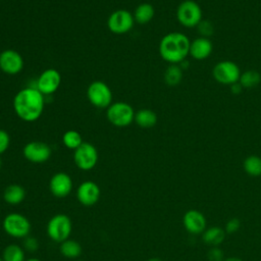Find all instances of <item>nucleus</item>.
<instances>
[{"label": "nucleus", "instance_id": "obj_1", "mask_svg": "<svg viewBox=\"0 0 261 261\" xmlns=\"http://www.w3.org/2000/svg\"><path fill=\"white\" fill-rule=\"evenodd\" d=\"M12 106L18 118L25 122H34L44 111L45 96L35 87H25L15 94Z\"/></svg>", "mask_w": 261, "mask_h": 261}, {"label": "nucleus", "instance_id": "obj_2", "mask_svg": "<svg viewBox=\"0 0 261 261\" xmlns=\"http://www.w3.org/2000/svg\"><path fill=\"white\" fill-rule=\"evenodd\" d=\"M191 42L189 38L179 32L168 33L159 43V54L161 58L170 64H178L185 61L190 54Z\"/></svg>", "mask_w": 261, "mask_h": 261}, {"label": "nucleus", "instance_id": "obj_3", "mask_svg": "<svg viewBox=\"0 0 261 261\" xmlns=\"http://www.w3.org/2000/svg\"><path fill=\"white\" fill-rule=\"evenodd\" d=\"M135 110L126 102L118 101L111 103L106 109V117L108 121L117 127L128 126L135 120Z\"/></svg>", "mask_w": 261, "mask_h": 261}, {"label": "nucleus", "instance_id": "obj_4", "mask_svg": "<svg viewBox=\"0 0 261 261\" xmlns=\"http://www.w3.org/2000/svg\"><path fill=\"white\" fill-rule=\"evenodd\" d=\"M87 98L96 108L107 109L112 103V92L106 83L94 81L88 86Z\"/></svg>", "mask_w": 261, "mask_h": 261}, {"label": "nucleus", "instance_id": "obj_5", "mask_svg": "<svg viewBox=\"0 0 261 261\" xmlns=\"http://www.w3.org/2000/svg\"><path fill=\"white\" fill-rule=\"evenodd\" d=\"M4 231L15 239H24L30 234L31 223L29 219L19 213L7 214L2 222Z\"/></svg>", "mask_w": 261, "mask_h": 261}, {"label": "nucleus", "instance_id": "obj_6", "mask_svg": "<svg viewBox=\"0 0 261 261\" xmlns=\"http://www.w3.org/2000/svg\"><path fill=\"white\" fill-rule=\"evenodd\" d=\"M71 220L65 214L54 215L47 224V234L56 243H62L67 240L71 233Z\"/></svg>", "mask_w": 261, "mask_h": 261}, {"label": "nucleus", "instance_id": "obj_7", "mask_svg": "<svg viewBox=\"0 0 261 261\" xmlns=\"http://www.w3.org/2000/svg\"><path fill=\"white\" fill-rule=\"evenodd\" d=\"M176 18L186 28H194L202 20V10L198 3L192 0L182 1L176 9Z\"/></svg>", "mask_w": 261, "mask_h": 261}, {"label": "nucleus", "instance_id": "obj_8", "mask_svg": "<svg viewBox=\"0 0 261 261\" xmlns=\"http://www.w3.org/2000/svg\"><path fill=\"white\" fill-rule=\"evenodd\" d=\"M135 23V18L132 12L126 9L114 10L107 19V28L116 35L128 33Z\"/></svg>", "mask_w": 261, "mask_h": 261}, {"label": "nucleus", "instance_id": "obj_9", "mask_svg": "<svg viewBox=\"0 0 261 261\" xmlns=\"http://www.w3.org/2000/svg\"><path fill=\"white\" fill-rule=\"evenodd\" d=\"M73 161L82 170L87 171L93 169L98 161V151L96 147L89 142H83L73 152Z\"/></svg>", "mask_w": 261, "mask_h": 261}, {"label": "nucleus", "instance_id": "obj_10", "mask_svg": "<svg viewBox=\"0 0 261 261\" xmlns=\"http://www.w3.org/2000/svg\"><path fill=\"white\" fill-rule=\"evenodd\" d=\"M213 77L222 85H232L239 82L241 71L237 63L230 60H223L218 62L213 70Z\"/></svg>", "mask_w": 261, "mask_h": 261}, {"label": "nucleus", "instance_id": "obj_11", "mask_svg": "<svg viewBox=\"0 0 261 261\" xmlns=\"http://www.w3.org/2000/svg\"><path fill=\"white\" fill-rule=\"evenodd\" d=\"M61 84V74L55 68H47L41 72L36 81L35 88L44 96L55 93Z\"/></svg>", "mask_w": 261, "mask_h": 261}, {"label": "nucleus", "instance_id": "obj_12", "mask_svg": "<svg viewBox=\"0 0 261 261\" xmlns=\"http://www.w3.org/2000/svg\"><path fill=\"white\" fill-rule=\"evenodd\" d=\"M22 154L24 158L32 163H44L50 158L52 150L50 146L44 142L32 141L25 144Z\"/></svg>", "mask_w": 261, "mask_h": 261}, {"label": "nucleus", "instance_id": "obj_13", "mask_svg": "<svg viewBox=\"0 0 261 261\" xmlns=\"http://www.w3.org/2000/svg\"><path fill=\"white\" fill-rule=\"evenodd\" d=\"M23 68V58L19 52L13 49H6L0 52V69L2 72L14 75Z\"/></svg>", "mask_w": 261, "mask_h": 261}, {"label": "nucleus", "instance_id": "obj_14", "mask_svg": "<svg viewBox=\"0 0 261 261\" xmlns=\"http://www.w3.org/2000/svg\"><path fill=\"white\" fill-rule=\"evenodd\" d=\"M72 179L65 172L55 173L49 182V189L53 196L57 198L67 197L72 190Z\"/></svg>", "mask_w": 261, "mask_h": 261}, {"label": "nucleus", "instance_id": "obj_15", "mask_svg": "<svg viewBox=\"0 0 261 261\" xmlns=\"http://www.w3.org/2000/svg\"><path fill=\"white\" fill-rule=\"evenodd\" d=\"M76 198L84 206H93L100 198V188L92 180L83 181L76 190Z\"/></svg>", "mask_w": 261, "mask_h": 261}, {"label": "nucleus", "instance_id": "obj_16", "mask_svg": "<svg viewBox=\"0 0 261 261\" xmlns=\"http://www.w3.org/2000/svg\"><path fill=\"white\" fill-rule=\"evenodd\" d=\"M184 226L185 228L193 233L199 234L206 229V219L204 215L198 210H189L184 215Z\"/></svg>", "mask_w": 261, "mask_h": 261}, {"label": "nucleus", "instance_id": "obj_17", "mask_svg": "<svg viewBox=\"0 0 261 261\" xmlns=\"http://www.w3.org/2000/svg\"><path fill=\"white\" fill-rule=\"evenodd\" d=\"M213 46L211 41L208 38H198L194 40L191 45H190V55L197 59V60H202L207 58L211 52H212Z\"/></svg>", "mask_w": 261, "mask_h": 261}, {"label": "nucleus", "instance_id": "obj_18", "mask_svg": "<svg viewBox=\"0 0 261 261\" xmlns=\"http://www.w3.org/2000/svg\"><path fill=\"white\" fill-rule=\"evenodd\" d=\"M25 197L24 189L16 184L9 185L5 188L3 192V199L9 205H18L20 204Z\"/></svg>", "mask_w": 261, "mask_h": 261}, {"label": "nucleus", "instance_id": "obj_19", "mask_svg": "<svg viewBox=\"0 0 261 261\" xmlns=\"http://www.w3.org/2000/svg\"><path fill=\"white\" fill-rule=\"evenodd\" d=\"M134 121L142 128H151L157 123V115L153 110L143 108L136 112Z\"/></svg>", "mask_w": 261, "mask_h": 261}, {"label": "nucleus", "instance_id": "obj_20", "mask_svg": "<svg viewBox=\"0 0 261 261\" xmlns=\"http://www.w3.org/2000/svg\"><path fill=\"white\" fill-rule=\"evenodd\" d=\"M154 14H155L154 7L150 3H146V2L139 4L133 13L135 21L140 24H146L150 22L154 17Z\"/></svg>", "mask_w": 261, "mask_h": 261}, {"label": "nucleus", "instance_id": "obj_21", "mask_svg": "<svg viewBox=\"0 0 261 261\" xmlns=\"http://www.w3.org/2000/svg\"><path fill=\"white\" fill-rule=\"evenodd\" d=\"M224 238H225V231L218 226L210 227L208 229H205V231L203 232V241L207 245H210L213 247H216L219 244H221Z\"/></svg>", "mask_w": 261, "mask_h": 261}, {"label": "nucleus", "instance_id": "obj_22", "mask_svg": "<svg viewBox=\"0 0 261 261\" xmlns=\"http://www.w3.org/2000/svg\"><path fill=\"white\" fill-rule=\"evenodd\" d=\"M60 253L69 259L77 258L82 254V247L81 245L73 240H65L64 242L60 243Z\"/></svg>", "mask_w": 261, "mask_h": 261}, {"label": "nucleus", "instance_id": "obj_23", "mask_svg": "<svg viewBox=\"0 0 261 261\" xmlns=\"http://www.w3.org/2000/svg\"><path fill=\"white\" fill-rule=\"evenodd\" d=\"M3 261H24V251L23 249L16 245L10 244L6 246L2 252Z\"/></svg>", "mask_w": 261, "mask_h": 261}, {"label": "nucleus", "instance_id": "obj_24", "mask_svg": "<svg viewBox=\"0 0 261 261\" xmlns=\"http://www.w3.org/2000/svg\"><path fill=\"white\" fill-rule=\"evenodd\" d=\"M182 79L181 67L177 64H170L164 72V82L170 87L177 86Z\"/></svg>", "mask_w": 261, "mask_h": 261}, {"label": "nucleus", "instance_id": "obj_25", "mask_svg": "<svg viewBox=\"0 0 261 261\" xmlns=\"http://www.w3.org/2000/svg\"><path fill=\"white\" fill-rule=\"evenodd\" d=\"M62 143L67 149L74 151L83 144V139L79 132L74 129H69L62 135Z\"/></svg>", "mask_w": 261, "mask_h": 261}, {"label": "nucleus", "instance_id": "obj_26", "mask_svg": "<svg viewBox=\"0 0 261 261\" xmlns=\"http://www.w3.org/2000/svg\"><path fill=\"white\" fill-rule=\"evenodd\" d=\"M244 169L251 176L261 175V158L256 155L247 157L244 161Z\"/></svg>", "mask_w": 261, "mask_h": 261}, {"label": "nucleus", "instance_id": "obj_27", "mask_svg": "<svg viewBox=\"0 0 261 261\" xmlns=\"http://www.w3.org/2000/svg\"><path fill=\"white\" fill-rule=\"evenodd\" d=\"M261 81V75L256 70H247L241 74L239 83L243 88L250 89L256 87Z\"/></svg>", "mask_w": 261, "mask_h": 261}, {"label": "nucleus", "instance_id": "obj_28", "mask_svg": "<svg viewBox=\"0 0 261 261\" xmlns=\"http://www.w3.org/2000/svg\"><path fill=\"white\" fill-rule=\"evenodd\" d=\"M198 28H199V33L204 38H207V37L211 36L212 33H213V25L208 20H201L200 23L198 24Z\"/></svg>", "mask_w": 261, "mask_h": 261}, {"label": "nucleus", "instance_id": "obj_29", "mask_svg": "<svg viewBox=\"0 0 261 261\" xmlns=\"http://www.w3.org/2000/svg\"><path fill=\"white\" fill-rule=\"evenodd\" d=\"M9 144H10V137L8 133L0 128V155L3 154L8 149Z\"/></svg>", "mask_w": 261, "mask_h": 261}, {"label": "nucleus", "instance_id": "obj_30", "mask_svg": "<svg viewBox=\"0 0 261 261\" xmlns=\"http://www.w3.org/2000/svg\"><path fill=\"white\" fill-rule=\"evenodd\" d=\"M23 247L29 252H35L38 249L39 244H38V241L34 237L28 236L23 240Z\"/></svg>", "mask_w": 261, "mask_h": 261}, {"label": "nucleus", "instance_id": "obj_31", "mask_svg": "<svg viewBox=\"0 0 261 261\" xmlns=\"http://www.w3.org/2000/svg\"><path fill=\"white\" fill-rule=\"evenodd\" d=\"M240 226H241L240 220L237 218H232L229 221H227V223L225 225V231L228 233H233L240 228Z\"/></svg>", "mask_w": 261, "mask_h": 261}, {"label": "nucleus", "instance_id": "obj_32", "mask_svg": "<svg viewBox=\"0 0 261 261\" xmlns=\"http://www.w3.org/2000/svg\"><path fill=\"white\" fill-rule=\"evenodd\" d=\"M222 251L219 250L218 248H213L209 251L208 253V259L209 261H221L222 260Z\"/></svg>", "mask_w": 261, "mask_h": 261}, {"label": "nucleus", "instance_id": "obj_33", "mask_svg": "<svg viewBox=\"0 0 261 261\" xmlns=\"http://www.w3.org/2000/svg\"><path fill=\"white\" fill-rule=\"evenodd\" d=\"M242 89H243V87L241 86L240 83H236V84H232V85H231V91H232L233 94H239V93H241Z\"/></svg>", "mask_w": 261, "mask_h": 261}, {"label": "nucleus", "instance_id": "obj_34", "mask_svg": "<svg viewBox=\"0 0 261 261\" xmlns=\"http://www.w3.org/2000/svg\"><path fill=\"white\" fill-rule=\"evenodd\" d=\"M224 261H243V260L240 259V258H237V257H230V258L225 259Z\"/></svg>", "mask_w": 261, "mask_h": 261}, {"label": "nucleus", "instance_id": "obj_35", "mask_svg": "<svg viewBox=\"0 0 261 261\" xmlns=\"http://www.w3.org/2000/svg\"><path fill=\"white\" fill-rule=\"evenodd\" d=\"M24 261H42V260H40L38 258H29V259H25Z\"/></svg>", "mask_w": 261, "mask_h": 261}, {"label": "nucleus", "instance_id": "obj_36", "mask_svg": "<svg viewBox=\"0 0 261 261\" xmlns=\"http://www.w3.org/2000/svg\"><path fill=\"white\" fill-rule=\"evenodd\" d=\"M148 261H160V260L157 259V258H153V259H150V260H148Z\"/></svg>", "mask_w": 261, "mask_h": 261}, {"label": "nucleus", "instance_id": "obj_37", "mask_svg": "<svg viewBox=\"0 0 261 261\" xmlns=\"http://www.w3.org/2000/svg\"><path fill=\"white\" fill-rule=\"evenodd\" d=\"M1 167H2V159L0 157V169H1Z\"/></svg>", "mask_w": 261, "mask_h": 261}, {"label": "nucleus", "instance_id": "obj_38", "mask_svg": "<svg viewBox=\"0 0 261 261\" xmlns=\"http://www.w3.org/2000/svg\"><path fill=\"white\" fill-rule=\"evenodd\" d=\"M0 261H3V260H2V257H1V256H0Z\"/></svg>", "mask_w": 261, "mask_h": 261}]
</instances>
